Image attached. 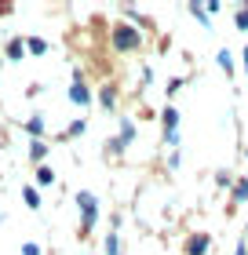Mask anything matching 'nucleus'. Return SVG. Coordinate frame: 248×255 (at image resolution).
<instances>
[{"instance_id": "nucleus-1", "label": "nucleus", "mask_w": 248, "mask_h": 255, "mask_svg": "<svg viewBox=\"0 0 248 255\" xmlns=\"http://www.w3.org/2000/svg\"><path fill=\"white\" fill-rule=\"evenodd\" d=\"M110 44L117 51H135L139 44H143V29L132 26V22H117V26L110 29Z\"/></svg>"}, {"instance_id": "nucleus-2", "label": "nucleus", "mask_w": 248, "mask_h": 255, "mask_svg": "<svg viewBox=\"0 0 248 255\" xmlns=\"http://www.w3.org/2000/svg\"><path fill=\"white\" fill-rule=\"evenodd\" d=\"M77 208H80V237H88L91 230H95V223H99V201H95V193L80 190L77 193Z\"/></svg>"}, {"instance_id": "nucleus-3", "label": "nucleus", "mask_w": 248, "mask_h": 255, "mask_svg": "<svg viewBox=\"0 0 248 255\" xmlns=\"http://www.w3.org/2000/svg\"><path fill=\"white\" fill-rule=\"evenodd\" d=\"M132 142H135V124H132V121H121V131H117V138L106 142V153H110V157H121Z\"/></svg>"}, {"instance_id": "nucleus-4", "label": "nucleus", "mask_w": 248, "mask_h": 255, "mask_svg": "<svg viewBox=\"0 0 248 255\" xmlns=\"http://www.w3.org/2000/svg\"><path fill=\"white\" fill-rule=\"evenodd\" d=\"M164 142H168V146H175V142H179V110H175V106H164Z\"/></svg>"}, {"instance_id": "nucleus-5", "label": "nucleus", "mask_w": 248, "mask_h": 255, "mask_svg": "<svg viewBox=\"0 0 248 255\" xmlns=\"http://www.w3.org/2000/svg\"><path fill=\"white\" fill-rule=\"evenodd\" d=\"M69 102L73 106H88L91 102V91L84 84V77H80V69H73V84H69Z\"/></svg>"}, {"instance_id": "nucleus-6", "label": "nucleus", "mask_w": 248, "mask_h": 255, "mask_svg": "<svg viewBox=\"0 0 248 255\" xmlns=\"http://www.w3.org/2000/svg\"><path fill=\"white\" fill-rule=\"evenodd\" d=\"M208 245H212V237H208V234H194L190 241H186V255H205Z\"/></svg>"}, {"instance_id": "nucleus-7", "label": "nucleus", "mask_w": 248, "mask_h": 255, "mask_svg": "<svg viewBox=\"0 0 248 255\" xmlns=\"http://www.w3.org/2000/svg\"><path fill=\"white\" fill-rule=\"evenodd\" d=\"M22 55H26V40H22V37H15V40H7V59H11V62H18Z\"/></svg>"}, {"instance_id": "nucleus-8", "label": "nucleus", "mask_w": 248, "mask_h": 255, "mask_svg": "<svg viewBox=\"0 0 248 255\" xmlns=\"http://www.w3.org/2000/svg\"><path fill=\"white\" fill-rule=\"evenodd\" d=\"M99 106H102V110H117V91H113L110 84L99 91Z\"/></svg>"}, {"instance_id": "nucleus-9", "label": "nucleus", "mask_w": 248, "mask_h": 255, "mask_svg": "<svg viewBox=\"0 0 248 255\" xmlns=\"http://www.w3.org/2000/svg\"><path fill=\"white\" fill-rule=\"evenodd\" d=\"M234 204H248V179L234 182Z\"/></svg>"}, {"instance_id": "nucleus-10", "label": "nucleus", "mask_w": 248, "mask_h": 255, "mask_svg": "<svg viewBox=\"0 0 248 255\" xmlns=\"http://www.w3.org/2000/svg\"><path fill=\"white\" fill-rule=\"evenodd\" d=\"M22 128H26V131L33 135V138H40L44 135V117H40V113H37V117H29L26 124H22Z\"/></svg>"}, {"instance_id": "nucleus-11", "label": "nucleus", "mask_w": 248, "mask_h": 255, "mask_svg": "<svg viewBox=\"0 0 248 255\" xmlns=\"http://www.w3.org/2000/svg\"><path fill=\"white\" fill-rule=\"evenodd\" d=\"M26 51H29V55H44V51H48V40H40V37H26Z\"/></svg>"}, {"instance_id": "nucleus-12", "label": "nucleus", "mask_w": 248, "mask_h": 255, "mask_svg": "<svg viewBox=\"0 0 248 255\" xmlns=\"http://www.w3.org/2000/svg\"><path fill=\"white\" fill-rule=\"evenodd\" d=\"M29 157H33V160H37V164H40V160L48 157V146H44L40 138H33V146H29Z\"/></svg>"}, {"instance_id": "nucleus-13", "label": "nucleus", "mask_w": 248, "mask_h": 255, "mask_svg": "<svg viewBox=\"0 0 248 255\" xmlns=\"http://www.w3.org/2000/svg\"><path fill=\"white\" fill-rule=\"evenodd\" d=\"M216 59H219V66H223V73H227V77H230V73H234V55H230L227 48H223V51L216 55Z\"/></svg>"}, {"instance_id": "nucleus-14", "label": "nucleus", "mask_w": 248, "mask_h": 255, "mask_svg": "<svg viewBox=\"0 0 248 255\" xmlns=\"http://www.w3.org/2000/svg\"><path fill=\"white\" fill-rule=\"evenodd\" d=\"M37 182H40V186H51V182H55V171H51L48 164H40V168H37Z\"/></svg>"}, {"instance_id": "nucleus-15", "label": "nucleus", "mask_w": 248, "mask_h": 255, "mask_svg": "<svg viewBox=\"0 0 248 255\" xmlns=\"http://www.w3.org/2000/svg\"><path fill=\"white\" fill-rule=\"evenodd\" d=\"M22 201H26L29 208H40V193L33 190V186H22Z\"/></svg>"}, {"instance_id": "nucleus-16", "label": "nucleus", "mask_w": 248, "mask_h": 255, "mask_svg": "<svg viewBox=\"0 0 248 255\" xmlns=\"http://www.w3.org/2000/svg\"><path fill=\"white\" fill-rule=\"evenodd\" d=\"M106 255H121V241H117V230H110V237H106Z\"/></svg>"}, {"instance_id": "nucleus-17", "label": "nucleus", "mask_w": 248, "mask_h": 255, "mask_svg": "<svg viewBox=\"0 0 248 255\" xmlns=\"http://www.w3.org/2000/svg\"><path fill=\"white\" fill-rule=\"evenodd\" d=\"M186 11H190V15H194L197 22H205V26H208V11H205V4H197V0H194V4L186 7Z\"/></svg>"}, {"instance_id": "nucleus-18", "label": "nucleus", "mask_w": 248, "mask_h": 255, "mask_svg": "<svg viewBox=\"0 0 248 255\" xmlns=\"http://www.w3.org/2000/svg\"><path fill=\"white\" fill-rule=\"evenodd\" d=\"M84 131H88V121H84V117H80V121H73V124L66 128V135H69V138H73V135H84Z\"/></svg>"}, {"instance_id": "nucleus-19", "label": "nucleus", "mask_w": 248, "mask_h": 255, "mask_svg": "<svg viewBox=\"0 0 248 255\" xmlns=\"http://www.w3.org/2000/svg\"><path fill=\"white\" fill-rule=\"evenodd\" d=\"M234 22H238V29H241V33H248V4H241V11L234 15Z\"/></svg>"}, {"instance_id": "nucleus-20", "label": "nucleus", "mask_w": 248, "mask_h": 255, "mask_svg": "<svg viewBox=\"0 0 248 255\" xmlns=\"http://www.w3.org/2000/svg\"><path fill=\"white\" fill-rule=\"evenodd\" d=\"M22 255H40V248H37V245L29 241V245H22Z\"/></svg>"}, {"instance_id": "nucleus-21", "label": "nucleus", "mask_w": 248, "mask_h": 255, "mask_svg": "<svg viewBox=\"0 0 248 255\" xmlns=\"http://www.w3.org/2000/svg\"><path fill=\"white\" fill-rule=\"evenodd\" d=\"M139 80H143V88H146L150 80H153V69H150V66H143V77H139Z\"/></svg>"}, {"instance_id": "nucleus-22", "label": "nucleus", "mask_w": 248, "mask_h": 255, "mask_svg": "<svg viewBox=\"0 0 248 255\" xmlns=\"http://www.w3.org/2000/svg\"><path fill=\"white\" fill-rule=\"evenodd\" d=\"M234 255H248V241H241V245L234 248Z\"/></svg>"}, {"instance_id": "nucleus-23", "label": "nucleus", "mask_w": 248, "mask_h": 255, "mask_svg": "<svg viewBox=\"0 0 248 255\" xmlns=\"http://www.w3.org/2000/svg\"><path fill=\"white\" fill-rule=\"evenodd\" d=\"M241 59H245V73H248V44H245V51H241Z\"/></svg>"}, {"instance_id": "nucleus-24", "label": "nucleus", "mask_w": 248, "mask_h": 255, "mask_svg": "<svg viewBox=\"0 0 248 255\" xmlns=\"http://www.w3.org/2000/svg\"><path fill=\"white\" fill-rule=\"evenodd\" d=\"M4 11H7V4H0V15H4Z\"/></svg>"}, {"instance_id": "nucleus-25", "label": "nucleus", "mask_w": 248, "mask_h": 255, "mask_svg": "<svg viewBox=\"0 0 248 255\" xmlns=\"http://www.w3.org/2000/svg\"><path fill=\"white\" fill-rule=\"evenodd\" d=\"M245 160H248V149H245Z\"/></svg>"}]
</instances>
